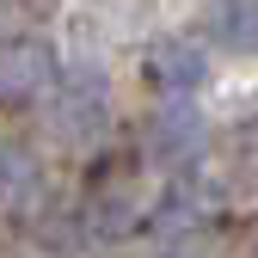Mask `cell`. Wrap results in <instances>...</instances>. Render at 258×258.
Returning a JSON list of instances; mask_svg holds the SVG:
<instances>
[{
    "mask_svg": "<svg viewBox=\"0 0 258 258\" xmlns=\"http://www.w3.org/2000/svg\"><path fill=\"white\" fill-rule=\"evenodd\" d=\"M172 258H178V252H172Z\"/></svg>",
    "mask_w": 258,
    "mask_h": 258,
    "instance_id": "9c48e42d",
    "label": "cell"
},
{
    "mask_svg": "<svg viewBox=\"0 0 258 258\" xmlns=\"http://www.w3.org/2000/svg\"><path fill=\"white\" fill-rule=\"evenodd\" d=\"M197 148H209V123L190 99H160V111L148 117V154L160 166H184Z\"/></svg>",
    "mask_w": 258,
    "mask_h": 258,
    "instance_id": "7a4b0ae2",
    "label": "cell"
},
{
    "mask_svg": "<svg viewBox=\"0 0 258 258\" xmlns=\"http://www.w3.org/2000/svg\"><path fill=\"white\" fill-rule=\"evenodd\" d=\"M43 197V154L31 142H0V203H37Z\"/></svg>",
    "mask_w": 258,
    "mask_h": 258,
    "instance_id": "5b68a950",
    "label": "cell"
},
{
    "mask_svg": "<svg viewBox=\"0 0 258 258\" xmlns=\"http://www.w3.org/2000/svg\"><path fill=\"white\" fill-rule=\"evenodd\" d=\"M203 31L221 49H258V0H228V7H209Z\"/></svg>",
    "mask_w": 258,
    "mask_h": 258,
    "instance_id": "52a82bcc",
    "label": "cell"
},
{
    "mask_svg": "<svg viewBox=\"0 0 258 258\" xmlns=\"http://www.w3.org/2000/svg\"><path fill=\"white\" fill-rule=\"evenodd\" d=\"M215 166H221V184L234 190H252L258 184V117H240L215 148Z\"/></svg>",
    "mask_w": 258,
    "mask_h": 258,
    "instance_id": "8992f818",
    "label": "cell"
},
{
    "mask_svg": "<svg viewBox=\"0 0 258 258\" xmlns=\"http://www.w3.org/2000/svg\"><path fill=\"white\" fill-rule=\"evenodd\" d=\"M203 215H209V197H203V190H166L160 209H154V228L160 234H190Z\"/></svg>",
    "mask_w": 258,
    "mask_h": 258,
    "instance_id": "ba28073f",
    "label": "cell"
},
{
    "mask_svg": "<svg viewBox=\"0 0 258 258\" xmlns=\"http://www.w3.org/2000/svg\"><path fill=\"white\" fill-rule=\"evenodd\" d=\"M55 86H61V68H55V49L43 37L0 43V92L7 99H49Z\"/></svg>",
    "mask_w": 258,
    "mask_h": 258,
    "instance_id": "3957f363",
    "label": "cell"
},
{
    "mask_svg": "<svg viewBox=\"0 0 258 258\" xmlns=\"http://www.w3.org/2000/svg\"><path fill=\"white\" fill-rule=\"evenodd\" d=\"M49 117H55L61 142H99L111 129V99H105V86L92 74H74V80H61L49 92Z\"/></svg>",
    "mask_w": 258,
    "mask_h": 258,
    "instance_id": "6da1fadb",
    "label": "cell"
},
{
    "mask_svg": "<svg viewBox=\"0 0 258 258\" xmlns=\"http://www.w3.org/2000/svg\"><path fill=\"white\" fill-rule=\"evenodd\" d=\"M148 74L160 80L166 99H190V92L209 80V55H203L197 43H160V49L148 55Z\"/></svg>",
    "mask_w": 258,
    "mask_h": 258,
    "instance_id": "277c9868",
    "label": "cell"
}]
</instances>
